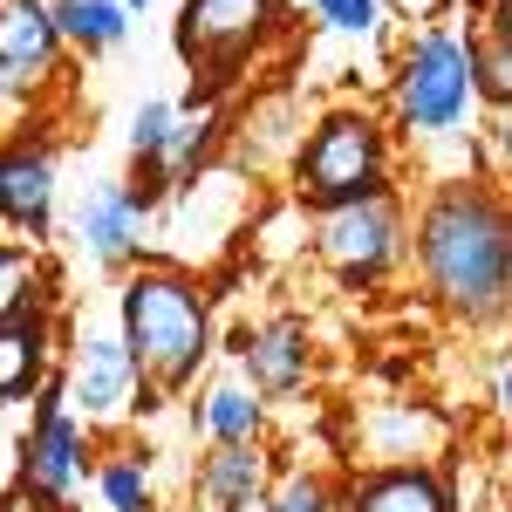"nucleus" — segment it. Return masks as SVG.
Listing matches in <instances>:
<instances>
[{"label":"nucleus","mask_w":512,"mask_h":512,"mask_svg":"<svg viewBox=\"0 0 512 512\" xmlns=\"http://www.w3.org/2000/svg\"><path fill=\"white\" fill-rule=\"evenodd\" d=\"M424 274L458 315L506 308V219L478 192H451L424 219Z\"/></svg>","instance_id":"obj_1"},{"label":"nucleus","mask_w":512,"mask_h":512,"mask_svg":"<svg viewBox=\"0 0 512 512\" xmlns=\"http://www.w3.org/2000/svg\"><path fill=\"white\" fill-rule=\"evenodd\" d=\"M123 328H130V342H123L130 362L164 376V383H185L205 355V308L171 274H144L123 287Z\"/></svg>","instance_id":"obj_2"},{"label":"nucleus","mask_w":512,"mask_h":512,"mask_svg":"<svg viewBox=\"0 0 512 512\" xmlns=\"http://www.w3.org/2000/svg\"><path fill=\"white\" fill-rule=\"evenodd\" d=\"M376 171H383V144H376V123L369 117H328L301 158V185L328 205H349V198L376 192Z\"/></svg>","instance_id":"obj_3"},{"label":"nucleus","mask_w":512,"mask_h":512,"mask_svg":"<svg viewBox=\"0 0 512 512\" xmlns=\"http://www.w3.org/2000/svg\"><path fill=\"white\" fill-rule=\"evenodd\" d=\"M465 96H472V62L451 35H424L417 55L403 62V82H396V103L417 130H451L465 117Z\"/></svg>","instance_id":"obj_4"},{"label":"nucleus","mask_w":512,"mask_h":512,"mask_svg":"<svg viewBox=\"0 0 512 512\" xmlns=\"http://www.w3.org/2000/svg\"><path fill=\"white\" fill-rule=\"evenodd\" d=\"M321 253H328V267H342L349 280H369L390 267L396 253V212L383 192L369 198H349V205H335L328 212V226H321Z\"/></svg>","instance_id":"obj_5"},{"label":"nucleus","mask_w":512,"mask_h":512,"mask_svg":"<svg viewBox=\"0 0 512 512\" xmlns=\"http://www.w3.org/2000/svg\"><path fill=\"white\" fill-rule=\"evenodd\" d=\"M260 21H267V0H185L178 48L185 62H233L260 35Z\"/></svg>","instance_id":"obj_6"},{"label":"nucleus","mask_w":512,"mask_h":512,"mask_svg":"<svg viewBox=\"0 0 512 512\" xmlns=\"http://www.w3.org/2000/svg\"><path fill=\"white\" fill-rule=\"evenodd\" d=\"M55 62V14H41L35 0H7L0 7V82H35Z\"/></svg>","instance_id":"obj_7"},{"label":"nucleus","mask_w":512,"mask_h":512,"mask_svg":"<svg viewBox=\"0 0 512 512\" xmlns=\"http://www.w3.org/2000/svg\"><path fill=\"white\" fill-rule=\"evenodd\" d=\"M130 376H137V362H130L123 342H82L76 390L69 396H76L89 417H110V410H123V396H130Z\"/></svg>","instance_id":"obj_8"},{"label":"nucleus","mask_w":512,"mask_h":512,"mask_svg":"<svg viewBox=\"0 0 512 512\" xmlns=\"http://www.w3.org/2000/svg\"><path fill=\"white\" fill-rule=\"evenodd\" d=\"M82 239L103 253V260H123L137 239H144V198L117 192V185H103V192L82 205Z\"/></svg>","instance_id":"obj_9"},{"label":"nucleus","mask_w":512,"mask_h":512,"mask_svg":"<svg viewBox=\"0 0 512 512\" xmlns=\"http://www.w3.org/2000/svg\"><path fill=\"white\" fill-rule=\"evenodd\" d=\"M28 485L48 492V499H62L69 485H76V424L48 403L41 410V431H35V451H28Z\"/></svg>","instance_id":"obj_10"},{"label":"nucleus","mask_w":512,"mask_h":512,"mask_svg":"<svg viewBox=\"0 0 512 512\" xmlns=\"http://www.w3.org/2000/svg\"><path fill=\"white\" fill-rule=\"evenodd\" d=\"M48 198H55V171L41 158H0V212L14 226H48Z\"/></svg>","instance_id":"obj_11"},{"label":"nucleus","mask_w":512,"mask_h":512,"mask_svg":"<svg viewBox=\"0 0 512 512\" xmlns=\"http://www.w3.org/2000/svg\"><path fill=\"white\" fill-rule=\"evenodd\" d=\"M253 383H267V390H294L301 383V369H308V349H301V328L294 321H274L267 335H253Z\"/></svg>","instance_id":"obj_12"},{"label":"nucleus","mask_w":512,"mask_h":512,"mask_svg":"<svg viewBox=\"0 0 512 512\" xmlns=\"http://www.w3.org/2000/svg\"><path fill=\"white\" fill-rule=\"evenodd\" d=\"M355 512H444V492L424 472H383L355 492Z\"/></svg>","instance_id":"obj_13"},{"label":"nucleus","mask_w":512,"mask_h":512,"mask_svg":"<svg viewBox=\"0 0 512 512\" xmlns=\"http://www.w3.org/2000/svg\"><path fill=\"white\" fill-rule=\"evenodd\" d=\"M41 369V328L35 321H0V396H21Z\"/></svg>","instance_id":"obj_14"},{"label":"nucleus","mask_w":512,"mask_h":512,"mask_svg":"<svg viewBox=\"0 0 512 512\" xmlns=\"http://www.w3.org/2000/svg\"><path fill=\"white\" fill-rule=\"evenodd\" d=\"M55 28H69L76 41H89V48H110V41H123V7L117 0H62L55 7Z\"/></svg>","instance_id":"obj_15"},{"label":"nucleus","mask_w":512,"mask_h":512,"mask_svg":"<svg viewBox=\"0 0 512 512\" xmlns=\"http://www.w3.org/2000/svg\"><path fill=\"white\" fill-rule=\"evenodd\" d=\"M205 492H212V499H226V506H233V499H253V492H260V451L226 444V451L205 465Z\"/></svg>","instance_id":"obj_16"},{"label":"nucleus","mask_w":512,"mask_h":512,"mask_svg":"<svg viewBox=\"0 0 512 512\" xmlns=\"http://www.w3.org/2000/svg\"><path fill=\"white\" fill-rule=\"evenodd\" d=\"M205 424L226 437V444H239V437H253V424H260V403L246 390H212V403H205Z\"/></svg>","instance_id":"obj_17"},{"label":"nucleus","mask_w":512,"mask_h":512,"mask_svg":"<svg viewBox=\"0 0 512 512\" xmlns=\"http://www.w3.org/2000/svg\"><path fill=\"white\" fill-rule=\"evenodd\" d=\"M41 287V267L28 253H0V321H21V308L35 301Z\"/></svg>","instance_id":"obj_18"},{"label":"nucleus","mask_w":512,"mask_h":512,"mask_svg":"<svg viewBox=\"0 0 512 512\" xmlns=\"http://www.w3.org/2000/svg\"><path fill=\"white\" fill-rule=\"evenodd\" d=\"M130 144H137V158H158L164 144H171V110H164V103H144V110H137V130H130Z\"/></svg>","instance_id":"obj_19"},{"label":"nucleus","mask_w":512,"mask_h":512,"mask_svg":"<svg viewBox=\"0 0 512 512\" xmlns=\"http://www.w3.org/2000/svg\"><path fill=\"white\" fill-rule=\"evenodd\" d=\"M103 499L117 512H137L144 506V472H137V465H110V472H103Z\"/></svg>","instance_id":"obj_20"},{"label":"nucleus","mask_w":512,"mask_h":512,"mask_svg":"<svg viewBox=\"0 0 512 512\" xmlns=\"http://www.w3.org/2000/svg\"><path fill=\"white\" fill-rule=\"evenodd\" d=\"M274 512H328V492H321L315 478H294L287 492H280V506Z\"/></svg>","instance_id":"obj_21"},{"label":"nucleus","mask_w":512,"mask_h":512,"mask_svg":"<svg viewBox=\"0 0 512 512\" xmlns=\"http://www.w3.org/2000/svg\"><path fill=\"white\" fill-rule=\"evenodd\" d=\"M485 89L506 96V28H492V41H485Z\"/></svg>","instance_id":"obj_22"},{"label":"nucleus","mask_w":512,"mask_h":512,"mask_svg":"<svg viewBox=\"0 0 512 512\" xmlns=\"http://www.w3.org/2000/svg\"><path fill=\"white\" fill-rule=\"evenodd\" d=\"M403 14H437V0H396Z\"/></svg>","instance_id":"obj_23"},{"label":"nucleus","mask_w":512,"mask_h":512,"mask_svg":"<svg viewBox=\"0 0 512 512\" xmlns=\"http://www.w3.org/2000/svg\"><path fill=\"white\" fill-rule=\"evenodd\" d=\"M226 512H274V506H260V499H233Z\"/></svg>","instance_id":"obj_24"},{"label":"nucleus","mask_w":512,"mask_h":512,"mask_svg":"<svg viewBox=\"0 0 512 512\" xmlns=\"http://www.w3.org/2000/svg\"><path fill=\"white\" fill-rule=\"evenodd\" d=\"M492 7H506V0H492Z\"/></svg>","instance_id":"obj_25"},{"label":"nucleus","mask_w":512,"mask_h":512,"mask_svg":"<svg viewBox=\"0 0 512 512\" xmlns=\"http://www.w3.org/2000/svg\"><path fill=\"white\" fill-rule=\"evenodd\" d=\"M7 512H21V506H7Z\"/></svg>","instance_id":"obj_26"},{"label":"nucleus","mask_w":512,"mask_h":512,"mask_svg":"<svg viewBox=\"0 0 512 512\" xmlns=\"http://www.w3.org/2000/svg\"><path fill=\"white\" fill-rule=\"evenodd\" d=\"M137 512H144V506H137Z\"/></svg>","instance_id":"obj_27"}]
</instances>
